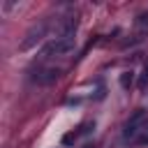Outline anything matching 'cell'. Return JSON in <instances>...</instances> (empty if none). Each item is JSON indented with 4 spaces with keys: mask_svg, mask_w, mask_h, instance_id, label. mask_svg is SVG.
<instances>
[{
    "mask_svg": "<svg viewBox=\"0 0 148 148\" xmlns=\"http://www.w3.org/2000/svg\"><path fill=\"white\" fill-rule=\"evenodd\" d=\"M72 49H74V39H72L69 35H65V37L51 39V42L42 49V56H62V53H67V51H72Z\"/></svg>",
    "mask_w": 148,
    "mask_h": 148,
    "instance_id": "6da1fadb",
    "label": "cell"
},
{
    "mask_svg": "<svg viewBox=\"0 0 148 148\" xmlns=\"http://www.w3.org/2000/svg\"><path fill=\"white\" fill-rule=\"evenodd\" d=\"M42 37H44V25H39V28H32V30L25 35V39L18 44V49H21V51H28V49H32V46H35V44H37Z\"/></svg>",
    "mask_w": 148,
    "mask_h": 148,
    "instance_id": "7a4b0ae2",
    "label": "cell"
},
{
    "mask_svg": "<svg viewBox=\"0 0 148 148\" xmlns=\"http://www.w3.org/2000/svg\"><path fill=\"white\" fill-rule=\"evenodd\" d=\"M58 69H46V72H42V74H37L35 76V81H39V83H51V81H56L58 79Z\"/></svg>",
    "mask_w": 148,
    "mask_h": 148,
    "instance_id": "3957f363",
    "label": "cell"
},
{
    "mask_svg": "<svg viewBox=\"0 0 148 148\" xmlns=\"http://www.w3.org/2000/svg\"><path fill=\"white\" fill-rule=\"evenodd\" d=\"M132 81H134L132 72H123V74H120V86H123V88H130V86H132Z\"/></svg>",
    "mask_w": 148,
    "mask_h": 148,
    "instance_id": "277c9868",
    "label": "cell"
},
{
    "mask_svg": "<svg viewBox=\"0 0 148 148\" xmlns=\"http://www.w3.org/2000/svg\"><path fill=\"white\" fill-rule=\"evenodd\" d=\"M148 88V67H143L141 76H139V90H146Z\"/></svg>",
    "mask_w": 148,
    "mask_h": 148,
    "instance_id": "5b68a950",
    "label": "cell"
},
{
    "mask_svg": "<svg viewBox=\"0 0 148 148\" xmlns=\"http://www.w3.org/2000/svg\"><path fill=\"white\" fill-rule=\"evenodd\" d=\"M74 139H76V134H65V136H62V143H65V146H72Z\"/></svg>",
    "mask_w": 148,
    "mask_h": 148,
    "instance_id": "8992f818",
    "label": "cell"
},
{
    "mask_svg": "<svg viewBox=\"0 0 148 148\" xmlns=\"http://www.w3.org/2000/svg\"><path fill=\"white\" fill-rule=\"evenodd\" d=\"M90 127H92L90 123H83V125H81V132H83V134H88V132H90Z\"/></svg>",
    "mask_w": 148,
    "mask_h": 148,
    "instance_id": "52a82bcc",
    "label": "cell"
}]
</instances>
